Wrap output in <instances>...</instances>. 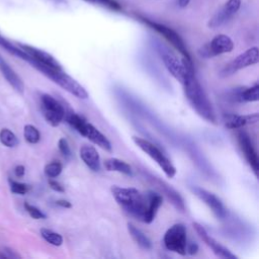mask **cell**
I'll return each mask as SVG.
<instances>
[{"label": "cell", "mask_w": 259, "mask_h": 259, "mask_svg": "<svg viewBox=\"0 0 259 259\" xmlns=\"http://www.w3.org/2000/svg\"><path fill=\"white\" fill-rule=\"evenodd\" d=\"M0 47L2 49H4L5 51H7L9 54H11V55H13V56H15V57H17L19 59H22V60L27 62L28 55L23 50H21L18 46L10 42L8 39H6L1 34H0Z\"/></svg>", "instance_id": "cell-24"}, {"label": "cell", "mask_w": 259, "mask_h": 259, "mask_svg": "<svg viewBox=\"0 0 259 259\" xmlns=\"http://www.w3.org/2000/svg\"><path fill=\"white\" fill-rule=\"evenodd\" d=\"M79 134L81 136L87 138L89 141H91L93 144L97 145L101 149L108 151V152L112 151V146H111V143L109 142V140L102 133H100L93 124L85 121V123L83 124V127Z\"/></svg>", "instance_id": "cell-16"}, {"label": "cell", "mask_w": 259, "mask_h": 259, "mask_svg": "<svg viewBox=\"0 0 259 259\" xmlns=\"http://www.w3.org/2000/svg\"><path fill=\"white\" fill-rule=\"evenodd\" d=\"M58 148H59V151L61 152V154L66 158V159H69L72 155L71 153V149H70V146H69V143L68 141L65 139V138H61L58 142Z\"/></svg>", "instance_id": "cell-33"}, {"label": "cell", "mask_w": 259, "mask_h": 259, "mask_svg": "<svg viewBox=\"0 0 259 259\" xmlns=\"http://www.w3.org/2000/svg\"><path fill=\"white\" fill-rule=\"evenodd\" d=\"M146 194L148 196V207H147L144 223L150 224L154 221L159 207L163 203V196L161 195V193H157L151 190L148 191Z\"/></svg>", "instance_id": "cell-20"}, {"label": "cell", "mask_w": 259, "mask_h": 259, "mask_svg": "<svg viewBox=\"0 0 259 259\" xmlns=\"http://www.w3.org/2000/svg\"><path fill=\"white\" fill-rule=\"evenodd\" d=\"M40 107L45 119L52 126H58L65 117L64 106L50 94L45 93L40 96Z\"/></svg>", "instance_id": "cell-6"}, {"label": "cell", "mask_w": 259, "mask_h": 259, "mask_svg": "<svg viewBox=\"0 0 259 259\" xmlns=\"http://www.w3.org/2000/svg\"><path fill=\"white\" fill-rule=\"evenodd\" d=\"M193 229L199 236V238L213 251L215 255H218L221 258H227V259H237V256L233 254L228 248L220 244L217 240H214L211 236L208 235V233L205 231V229L198 223L192 224Z\"/></svg>", "instance_id": "cell-15"}, {"label": "cell", "mask_w": 259, "mask_h": 259, "mask_svg": "<svg viewBox=\"0 0 259 259\" xmlns=\"http://www.w3.org/2000/svg\"><path fill=\"white\" fill-rule=\"evenodd\" d=\"M103 165L107 171H115L127 176H133V170L130 164H127L126 162L120 159H117V158L106 159Z\"/></svg>", "instance_id": "cell-21"}, {"label": "cell", "mask_w": 259, "mask_h": 259, "mask_svg": "<svg viewBox=\"0 0 259 259\" xmlns=\"http://www.w3.org/2000/svg\"><path fill=\"white\" fill-rule=\"evenodd\" d=\"M240 7H241V0H228L222 8L231 18L240 9Z\"/></svg>", "instance_id": "cell-29"}, {"label": "cell", "mask_w": 259, "mask_h": 259, "mask_svg": "<svg viewBox=\"0 0 259 259\" xmlns=\"http://www.w3.org/2000/svg\"><path fill=\"white\" fill-rule=\"evenodd\" d=\"M0 142L2 145H4L7 148H14L19 144V141L16 135L12 131L6 127L0 131Z\"/></svg>", "instance_id": "cell-25"}, {"label": "cell", "mask_w": 259, "mask_h": 259, "mask_svg": "<svg viewBox=\"0 0 259 259\" xmlns=\"http://www.w3.org/2000/svg\"><path fill=\"white\" fill-rule=\"evenodd\" d=\"M182 63L186 70L182 85L187 101L199 116L210 123H217V115L213 107L195 76L192 60L182 58Z\"/></svg>", "instance_id": "cell-1"}, {"label": "cell", "mask_w": 259, "mask_h": 259, "mask_svg": "<svg viewBox=\"0 0 259 259\" xmlns=\"http://www.w3.org/2000/svg\"><path fill=\"white\" fill-rule=\"evenodd\" d=\"M233 49L234 42L230 36L226 34H218L209 42L204 44L198 50V55L203 59H210L222 54L230 53Z\"/></svg>", "instance_id": "cell-8"}, {"label": "cell", "mask_w": 259, "mask_h": 259, "mask_svg": "<svg viewBox=\"0 0 259 259\" xmlns=\"http://www.w3.org/2000/svg\"><path fill=\"white\" fill-rule=\"evenodd\" d=\"M63 170V166L59 161H53L51 163H48L45 166V174L49 178H56L58 177Z\"/></svg>", "instance_id": "cell-28"}, {"label": "cell", "mask_w": 259, "mask_h": 259, "mask_svg": "<svg viewBox=\"0 0 259 259\" xmlns=\"http://www.w3.org/2000/svg\"><path fill=\"white\" fill-rule=\"evenodd\" d=\"M24 208L28 212V214L34 220H42V219L47 218V215L38 207H36L28 202H24Z\"/></svg>", "instance_id": "cell-32"}, {"label": "cell", "mask_w": 259, "mask_h": 259, "mask_svg": "<svg viewBox=\"0 0 259 259\" xmlns=\"http://www.w3.org/2000/svg\"><path fill=\"white\" fill-rule=\"evenodd\" d=\"M197 250H198V246L196 243H187L186 245V253L190 254V255H194L197 253Z\"/></svg>", "instance_id": "cell-35"}, {"label": "cell", "mask_w": 259, "mask_h": 259, "mask_svg": "<svg viewBox=\"0 0 259 259\" xmlns=\"http://www.w3.org/2000/svg\"><path fill=\"white\" fill-rule=\"evenodd\" d=\"M14 173H15V176L16 177H22L25 173V167L23 165H17L14 169Z\"/></svg>", "instance_id": "cell-36"}, {"label": "cell", "mask_w": 259, "mask_h": 259, "mask_svg": "<svg viewBox=\"0 0 259 259\" xmlns=\"http://www.w3.org/2000/svg\"><path fill=\"white\" fill-rule=\"evenodd\" d=\"M140 172H141L142 176L145 177L146 180H148L151 184H153L162 194H164L170 200V202L173 204V206L177 210H179L181 212L185 211L186 207H185L184 200H183L182 196L180 195V193L178 191H176L166 181L162 180L161 178H159L156 175H153L152 173H150L146 169H141Z\"/></svg>", "instance_id": "cell-4"}, {"label": "cell", "mask_w": 259, "mask_h": 259, "mask_svg": "<svg viewBox=\"0 0 259 259\" xmlns=\"http://www.w3.org/2000/svg\"><path fill=\"white\" fill-rule=\"evenodd\" d=\"M49 185H50V187H51L53 190H55V191H57V192H64V191H65L64 186H63L60 182H58V181H56V180H53V179L49 180Z\"/></svg>", "instance_id": "cell-34"}, {"label": "cell", "mask_w": 259, "mask_h": 259, "mask_svg": "<svg viewBox=\"0 0 259 259\" xmlns=\"http://www.w3.org/2000/svg\"><path fill=\"white\" fill-rule=\"evenodd\" d=\"M133 141L143 152H145L151 159H153L160 166V168L163 170L167 177L172 178L175 176L176 168L171 163V161L163 154V152L160 151L159 148H157L153 143L149 142L148 140L140 137L134 136Z\"/></svg>", "instance_id": "cell-3"}, {"label": "cell", "mask_w": 259, "mask_h": 259, "mask_svg": "<svg viewBox=\"0 0 259 259\" xmlns=\"http://www.w3.org/2000/svg\"><path fill=\"white\" fill-rule=\"evenodd\" d=\"M80 158L84 164L92 171L97 172L100 170V158L97 150L93 146L83 145L79 151Z\"/></svg>", "instance_id": "cell-19"}, {"label": "cell", "mask_w": 259, "mask_h": 259, "mask_svg": "<svg viewBox=\"0 0 259 259\" xmlns=\"http://www.w3.org/2000/svg\"><path fill=\"white\" fill-rule=\"evenodd\" d=\"M9 183H10V190L15 194L24 195L29 189V186L25 183H22V182H18V181L10 179Z\"/></svg>", "instance_id": "cell-31"}, {"label": "cell", "mask_w": 259, "mask_h": 259, "mask_svg": "<svg viewBox=\"0 0 259 259\" xmlns=\"http://www.w3.org/2000/svg\"><path fill=\"white\" fill-rule=\"evenodd\" d=\"M163 242L166 249L169 251L185 255L187 245L185 226L183 224H174L166 231Z\"/></svg>", "instance_id": "cell-5"}, {"label": "cell", "mask_w": 259, "mask_h": 259, "mask_svg": "<svg viewBox=\"0 0 259 259\" xmlns=\"http://www.w3.org/2000/svg\"><path fill=\"white\" fill-rule=\"evenodd\" d=\"M111 193L127 214L144 223L148 207V196L146 193L144 194L134 187L120 186H112Z\"/></svg>", "instance_id": "cell-2"}, {"label": "cell", "mask_w": 259, "mask_h": 259, "mask_svg": "<svg viewBox=\"0 0 259 259\" xmlns=\"http://www.w3.org/2000/svg\"><path fill=\"white\" fill-rule=\"evenodd\" d=\"M238 143L240 145L241 151H242L246 161L252 168L254 174L257 176L258 170H259V160H258V155L254 148V145L252 143L250 136L246 132L240 131L238 133Z\"/></svg>", "instance_id": "cell-14"}, {"label": "cell", "mask_w": 259, "mask_h": 259, "mask_svg": "<svg viewBox=\"0 0 259 259\" xmlns=\"http://www.w3.org/2000/svg\"><path fill=\"white\" fill-rule=\"evenodd\" d=\"M0 72L6 81L10 84V86L17 91L18 93L22 94L24 91V84L22 79L17 75V73L9 66V64L4 60V58L0 55Z\"/></svg>", "instance_id": "cell-17"}, {"label": "cell", "mask_w": 259, "mask_h": 259, "mask_svg": "<svg viewBox=\"0 0 259 259\" xmlns=\"http://www.w3.org/2000/svg\"><path fill=\"white\" fill-rule=\"evenodd\" d=\"M85 1L90 2V3L100 4L110 10H113V11H120L122 9L121 5L116 0H85Z\"/></svg>", "instance_id": "cell-30"}, {"label": "cell", "mask_w": 259, "mask_h": 259, "mask_svg": "<svg viewBox=\"0 0 259 259\" xmlns=\"http://www.w3.org/2000/svg\"><path fill=\"white\" fill-rule=\"evenodd\" d=\"M23 137L28 144H37L40 140L38 130L32 124H25L23 127Z\"/></svg>", "instance_id": "cell-27"}, {"label": "cell", "mask_w": 259, "mask_h": 259, "mask_svg": "<svg viewBox=\"0 0 259 259\" xmlns=\"http://www.w3.org/2000/svg\"><path fill=\"white\" fill-rule=\"evenodd\" d=\"M17 46L28 55L27 62L34 68L37 66H45L55 70H63L61 64L49 53L34 48L26 44H17Z\"/></svg>", "instance_id": "cell-10"}, {"label": "cell", "mask_w": 259, "mask_h": 259, "mask_svg": "<svg viewBox=\"0 0 259 259\" xmlns=\"http://www.w3.org/2000/svg\"><path fill=\"white\" fill-rule=\"evenodd\" d=\"M258 120H259V114L257 112L245 114V115L228 114L225 117V126L228 128L234 130V128L245 126L247 124L257 123Z\"/></svg>", "instance_id": "cell-18"}, {"label": "cell", "mask_w": 259, "mask_h": 259, "mask_svg": "<svg viewBox=\"0 0 259 259\" xmlns=\"http://www.w3.org/2000/svg\"><path fill=\"white\" fill-rule=\"evenodd\" d=\"M51 80L54 81L63 89H65L67 92L76 96L77 98H80V99L88 98V92L86 91V89L81 84H79L74 78H72L67 73H65L64 70L57 72Z\"/></svg>", "instance_id": "cell-13"}, {"label": "cell", "mask_w": 259, "mask_h": 259, "mask_svg": "<svg viewBox=\"0 0 259 259\" xmlns=\"http://www.w3.org/2000/svg\"><path fill=\"white\" fill-rule=\"evenodd\" d=\"M40 236L45 241H47L49 244L54 245V246H61L63 244V237L59 234L56 233L50 229L42 228L39 231Z\"/></svg>", "instance_id": "cell-26"}, {"label": "cell", "mask_w": 259, "mask_h": 259, "mask_svg": "<svg viewBox=\"0 0 259 259\" xmlns=\"http://www.w3.org/2000/svg\"><path fill=\"white\" fill-rule=\"evenodd\" d=\"M190 3V0H177V4L181 8H185Z\"/></svg>", "instance_id": "cell-38"}, {"label": "cell", "mask_w": 259, "mask_h": 259, "mask_svg": "<svg viewBox=\"0 0 259 259\" xmlns=\"http://www.w3.org/2000/svg\"><path fill=\"white\" fill-rule=\"evenodd\" d=\"M140 19L145 24H147L148 26H150L151 28L156 30L158 33L163 35L182 55L183 58L191 59L190 54H189V52H188V50L186 48L185 42L183 41L181 36L175 30H173L171 27H168V26H166V25H164L162 23L155 22V21L150 20V19L145 18V17H140Z\"/></svg>", "instance_id": "cell-7"}, {"label": "cell", "mask_w": 259, "mask_h": 259, "mask_svg": "<svg viewBox=\"0 0 259 259\" xmlns=\"http://www.w3.org/2000/svg\"><path fill=\"white\" fill-rule=\"evenodd\" d=\"M191 191L211 209L215 218H218L219 220H224L227 218L228 210L222 200L215 194L195 185L191 186Z\"/></svg>", "instance_id": "cell-12"}, {"label": "cell", "mask_w": 259, "mask_h": 259, "mask_svg": "<svg viewBox=\"0 0 259 259\" xmlns=\"http://www.w3.org/2000/svg\"><path fill=\"white\" fill-rule=\"evenodd\" d=\"M235 99L240 102H253L259 99V85L255 84L249 88H241L235 93Z\"/></svg>", "instance_id": "cell-22"}, {"label": "cell", "mask_w": 259, "mask_h": 259, "mask_svg": "<svg viewBox=\"0 0 259 259\" xmlns=\"http://www.w3.org/2000/svg\"><path fill=\"white\" fill-rule=\"evenodd\" d=\"M56 203H57L59 206L64 207V208H70V207H72L71 202H70L69 200H67V199H58V200L56 201Z\"/></svg>", "instance_id": "cell-37"}, {"label": "cell", "mask_w": 259, "mask_h": 259, "mask_svg": "<svg viewBox=\"0 0 259 259\" xmlns=\"http://www.w3.org/2000/svg\"><path fill=\"white\" fill-rule=\"evenodd\" d=\"M127 231L131 235V237L133 238V240L141 248H143L145 250H149V249L152 248L151 240L140 229H138L136 226H134L131 223H127Z\"/></svg>", "instance_id": "cell-23"}, {"label": "cell", "mask_w": 259, "mask_h": 259, "mask_svg": "<svg viewBox=\"0 0 259 259\" xmlns=\"http://www.w3.org/2000/svg\"><path fill=\"white\" fill-rule=\"evenodd\" d=\"M157 51L168 72L182 84L186 75V70L182 60H179L174 53H172L161 42H157Z\"/></svg>", "instance_id": "cell-9"}, {"label": "cell", "mask_w": 259, "mask_h": 259, "mask_svg": "<svg viewBox=\"0 0 259 259\" xmlns=\"http://www.w3.org/2000/svg\"><path fill=\"white\" fill-rule=\"evenodd\" d=\"M258 61H259L258 48L257 47L250 48L247 51H245L244 53L240 54L237 58H235L228 65H226L224 67V69L221 71L220 75L222 77H228L230 75H233L238 70H241L243 68L257 64Z\"/></svg>", "instance_id": "cell-11"}]
</instances>
